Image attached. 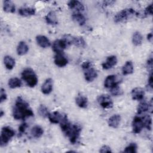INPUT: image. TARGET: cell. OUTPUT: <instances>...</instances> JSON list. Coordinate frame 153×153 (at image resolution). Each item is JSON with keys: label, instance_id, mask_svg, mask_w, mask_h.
<instances>
[{"label": "cell", "instance_id": "obj_42", "mask_svg": "<svg viewBox=\"0 0 153 153\" xmlns=\"http://www.w3.org/2000/svg\"><path fill=\"white\" fill-rule=\"evenodd\" d=\"M115 2V1H106L103 2V4L105 5H110L113 4Z\"/></svg>", "mask_w": 153, "mask_h": 153}, {"label": "cell", "instance_id": "obj_27", "mask_svg": "<svg viewBox=\"0 0 153 153\" xmlns=\"http://www.w3.org/2000/svg\"><path fill=\"white\" fill-rule=\"evenodd\" d=\"M4 65L7 69L11 70L15 66V60L10 56H6L4 58Z\"/></svg>", "mask_w": 153, "mask_h": 153}, {"label": "cell", "instance_id": "obj_8", "mask_svg": "<svg viewBox=\"0 0 153 153\" xmlns=\"http://www.w3.org/2000/svg\"><path fill=\"white\" fill-rule=\"evenodd\" d=\"M67 45L65 43V42L62 39H56L54 41L52 45V49L53 50L57 53H62L63 50L67 47Z\"/></svg>", "mask_w": 153, "mask_h": 153}, {"label": "cell", "instance_id": "obj_1", "mask_svg": "<svg viewBox=\"0 0 153 153\" xmlns=\"http://www.w3.org/2000/svg\"><path fill=\"white\" fill-rule=\"evenodd\" d=\"M13 115L16 120H25L33 116V112L29 108V104L22 97H18L13 110Z\"/></svg>", "mask_w": 153, "mask_h": 153}, {"label": "cell", "instance_id": "obj_21", "mask_svg": "<svg viewBox=\"0 0 153 153\" xmlns=\"http://www.w3.org/2000/svg\"><path fill=\"white\" fill-rule=\"evenodd\" d=\"M45 21L47 24L54 25L58 23L56 13L54 11H50L45 17Z\"/></svg>", "mask_w": 153, "mask_h": 153}, {"label": "cell", "instance_id": "obj_37", "mask_svg": "<svg viewBox=\"0 0 153 153\" xmlns=\"http://www.w3.org/2000/svg\"><path fill=\"white\" fill-rule=\"evenodd\" d=\"M99 152L102 153H110L112 152V151L109 146L107 145H103L100 148Z\"/></svg>", "mask_w": 153, "mask_h": 153}, {"label": "cell", "instance_id": "obj_29", "mask_svg": "<svg viewBox=\"0 0 153 153\" xmlns=\"http://www.w3.org/2000/svg\"><path fill=\"white\" fill-rule=\"evenodd\" d=\"M143 41V37L141 33L139 32H135L132 36V42L133 44L136 45L138 46L140 45Z\"/></svg>", "mask_w": 153, "mask_h": 153}, {"label": "cell", "instance_id": "obj_31", "mask_svg": "<svg viewBox=\"0 0 153 153\" xmlns=\"http://www.w3.org/2000/svg\"><path fill=\"white\" fill-rule=\"evenodd\" d=\"M73 44L78 47L84 48L86 45V42L85 40L83 39V38L80 36H77V37L74 36Z\"/></svg>", "mask_w": 153, "mask_h": 153}, {"label": "cell", "instance_id": "obj_15", "mask_svg": "<svg viewBox=\"0 0 153 153\" xmlns=\"http://www.w3.org/2000/svg\"><path fill=\"white\" fill-rule=\"evenodd\" d=\"M63 115L64 114H62L58 111H54L52 113L49 114L48 118L51 123L57 124L60 123L63 117Z\"/></svg>", "mask_w": 153, "mask_h": 153}, {"label": "cell", "instance_id": "obj_28", "mask_svg": "<svg viewBox=\"0 0 153 153\" xmlns=\"http://www.w3.org/2000/svg\"><path fill=\"white\" fill-rule=\"evenodd\" d=\"M44 133V130L39 126H35L31 129V134L35 138H39Z\"/></svg>", "mask_w": 153, "mask_h": 153}, {"label": "cell", "instance_id": "obj_30", "mask_svg": "<svg viewBox=\"0 0 153 153\" xmlns=\"http://www.w3.org/2000/svg\"><path fill=\"white\" fill-rule=\"evenodd\" d=\"M22 83L18 78H11L8 81V85L11 88H16L21 87Z\"/></svg>", "mask_w": 153, "mask_h": 153}, {"label": "cell", "instance_id": "obj_44", "mask_svg": "<svg viewBox=\"0 0 153 153\" xmlns=\"http://www.w3.org/2000/svg\"><path fill=\"white\" fill-rule=\"evenodd\" d=\"M4 115V111H3L2 110H1V112H0V117L1 118Z\"/></svg>", "mask_w": 153, "mask_h": 153}, {"label": "cell", "instance_id": "obj_32", "mask_svg": "<svg viewBox=\"0 0 153 153\" xmlns=\"http://www.w3.org/2000/svg\"><path fill=\"white\" fill-rule=\"evenodd\" d=\"M142 118L143 123L144 127L150 130L151 129V125H152V120L151 117L148 115H146Z\"/></svg>", "mask_w": 153, "mask_h": 153}, {"label": "cell", "instance_id": "obj_13", "mask_svg": "<svg viewBox=\"0 0 153 153\" xmlns=\"http://www.w3.org/2000/svg\"><path fill=\"white\" fill-rule=\"evenodd\" d=\"M145 95L144 90L140 87H136L131 90V96L133 100H142Z\"/></svg>", "mask_w": 153, "mask_h": 153}, {"label": "cell", "instance_id": "obj_9", "mask_svg": "<svg viewBox=\"0 0 153 153\" xmlns=\"http://www.w3.org/2000/svg\"><path fill=\"white\" fill-rule=\"evenodd\" d=\"M120 81L115 75H108L105 79L104 86L107 88H111V87L118 85Z\"/></svg>", "mask_w": 153, "mask_h": 153}, {"label": "cell", "instance_id": "obj_36", "mask_svg": "<svg viewBox=\"0 0 153 153\" xmlns=\"http://www.w3.org/2000/svg\"><path fill=\"white\" fill-rule=\"evenodd\" d=\"M7 96L5 90L1 88L0 91V102L2 103L4 101H5L7 99Z\"/></svg>", "mask_w": 153, "mask_h": 153}, {"label": "cell", "instance_id": "obj_25", "mask_svg": "<svg viewBox=\"0 0 153 153\" xmlns=\"http://www.w3.org/2000/svg\"><path fill=\"white\" fill-rule=\"evenodd\" d=\"M29 47L24 41H20L17 47V53L19 56H23L27 53Z\"/></svg>", "mask_w": 153, "mask_h": 153}, {"label": "cell", "instance_id": "obj_14", "mask_svg": "<svg viewBox=\"0 0 153 153\" xmlns=\"http://www.w3.org/2000/svg\"><path fill=\"white\" fill-rule=\"evenodd\" d=\"M53 80L51 78L47 79L41 86V91L44 94H50L53 90Z\"/></svg>", "mask_w": 153, "mask_h": 153}, {"label": "cell", "instance_id": "obj_22", "mask_svg": "<svg viewBox=\"0 0 153 153\" xmlns=\"http://www.w3.org/2000/svg\"><path fill=\"white\" fill-rule=\"evenodd\" d=\"M72 18L80 26L84 25L86 22L85 17L84 16L83 14H82L79 12L74 13L72 15Z\"/></svg>", "mask_w": 153, "mask_h": 153}, {"label": "cell", "instance_id": "obj_18", "mask_svg": "<svg viewBox=\"0 0 153 153\" xmlns=\"http://www.w3.org/2000/svg\"><path fill=\"white\" fill-rule=\"evenodd\" d=\"M36 41L37 44L42 48H47L50 46L51 43L50 40L44 35H38L36 37Z\"/></svg>", "mask_w": 153, "mask_h": 153}, {"label": "cell", "instance_id": "obj_26", "mask_svg": "<svg viewBox=\"0 0 153 153\" xmlns=\"http://www.w3.org/2000/svg\"><path fill=\"white\" fill-rule=\"evenodd\" d=\"M150 107L152 108V103H151V104H149V103H148L145 101L141 102L138 105V106L137 108V113L138 114H142L148 111Z\"/></svg>", "mask_w": 153, "mask_h": 153}, {"label": "cell", "instance_id": "obj_11", "mask_svg": "<svg viewBox=\"0 0 153 153\" xmlns=\"http://www.w3.org/2000/svg\"><path fill=\"white\" fill-rule=\"evenodd\" d=\"M54 62L56 65L62 68L68 64V60L62 53H57L54 56Z\"/></svg>", "mask_w": 153, "mask_h": 153}, {"label": "cell", "instance_id": "obj_6", "mask_svg": "<svg viewBox=\"0 0 153 153\" xmlns=\"http://www.w3.org/2000/svg\"><path fill=\"white\" fill-rule=\"evenodd\" d=\"M97 102L100 106L104 109H110L113 106L112 99L108 94L100 95L97 98Z\"/></svg>", "mask_w": 153, "mask_h": 153}, {"label": "cell", "instance_id": "obj_38", "mask_svg": "<svg viewBox=\"0 0 153 153\" xmlns=\"http://www.w3.org/2000/svg\"><path fill=\"white\" fill-rule=\"evenodd\" d=\"M145 14L146 15H152V4H149L145 8Z\"/></svg>", "mask_w": 153, "mask_h": 153}, {"label": "cell", "instance_id": "obj_17", "mask_svg": "<svg viewBox=\"0 0 153 153\" xmlns=\"http://www.w3.org/2000/svg\"><path fill=\"white\" fill-rule=\"evenodd\" d=\"M121 121V116L118 114H114L108 119V125L112 128H117Z\"/></svg>", "mask_w": 153, "mask_h": 153}, {"label": "cell", "instance_id": "obj_4", "mask_svg": "<svg viewBox=\"0 0 153 153\" xmlns=\"http://www.w3.org/2000/svg\"><path fill=\"white\" fill-rule=\"evenodd\" d=\"M15 135L14 130L8 126L2 128L0 136V145L1 146L6 145L10 140Z\"/></svg>", "mask_w": 153, "mask_h": 153}, {"label": "cell", "instance_id": "obj_39", "mask_svg": "<svg viewBox=\"0 0 153 153\" xmlns=\"http://www.w3.org/2000/svg\"><path fill=\"white\" fill-rule=\"evenodd\" d=\"M148 87H149L150 88L151 90H152V71H151L149 76L148 81Z\"/></svg>", "mask_w": 153, "mask_h": 153}, {"label": "cell", "instance_id": "obj_43", "mask_svg": "<svg viewBox=\"0 0 153 153\" xmlns=\"http://www.w3.org/2000/svg\"><path fill=\"white\" fill-rule=\"evenodd\" d=\"M147 39L148 41H152V33H149L147 35Z\"/></svg>", "mask_w": 153, "mask_h": 153}, {"label": "cell", "instance_id": "obj_33", "mask_svg": "<svg viewBox=\"0 0 153 153\" xmlns=\"http://www.w3.org/2000/svg\"><path fill=\"white\" fill-rule=\"evenodd\" d=\"M38 113L39 114L40 116H41L43 118H46V117H48V115L50 114L47 108L43 105H41L39 106V108H38Z\"/></svg>", "mask_w": 153, "mask_h": 153}, {"label": "cell", "instance_id": "obj_7", "mask_svg": "<svg viewBox=\"0 0 153 153\" xmlns=\"http://www.w3.org/2000/svg\"><path fill=\"white\" fill-rule=\"evenodd\" d=\"M144 127L142 118L139 117H135L132 121L133 132L135 134L139 133Z\"/></svg>", "mask_w": 153, "mask_h": 153}, {"label": "cell", "instance_id": "obj_10", "mask_svg": "<svg viewBox=\"0 0 153 153\" xmlns=\"http://www.w3.org/2000/svg\"><path fill=\"white\" fill-rule=\"evenodd\" d=\"M117 63V58L115 56H108L105 62L102 64L103 69L108 70L115 66Z\"/></svg>", "mask_w": 153, "mask_h": 153}, {"label": "cell", "instance_id": "obj_41", "mask_svg": "<svg viewBox=\"0 0 153 153\" xmlns=\"http://www.w3.org/2000/svg\"><path fill=\"white\" fill-rule=\"evenodd\" d=\"M81 67L82 68L84 69V70H85L91 67V63L90 62L88 61H87V62H84L82 65H81Z\"/></svg>", "mask_w": 153, "mask_h": 153}, {"label": "cell", "instance_id": "obj_23", "mask_svg": "<svg viewBox=\"0 0 153 153\" xmlns=\"http://www.w3.org/2000/svg\"><path fill=\"white\" fill-rule=\"evenodd\" d=\"M134 67L131 61H127L122 68V73L124 75L131 74L133 72Z\"/></svg>", "mask_w": 153, "mask_h": 153}, {"label": "cell", "instance_id": "obj_2", "mask_svg": "<svg viewBox=\"0 0 153 153\" xmlns=\"http://www.w3.org/2000/svg\"><path fill=\"white\" fill-rule=\"evenodd\" d=\"M22 79L30 87H35L38 82V78L35 72L30 68H26L22 72Z\"/></svg>", "mask_w": 153, "mask_h": 153}, {"label": "cell", "instance_id": "obj_16", "mask_svg": "<svg viewBox=\"0 0 153 153\" xmlns=\"http://www.w3.org/2000/svg\"><path fill=\"white\" fill-rule=\"evenodd\" d=\"M68 5L70 9L74 10L76 11V12H80L84 11V7L83 4L78 1H70L68 2Z\"/></svg>", "mask_w": 153, "mask_h": 153}, {"label": "cell", "instance_id": "obj_19", "mask_svg": "<svg viewBox=\"0 0 153 153\" xmlns=\"http://www.w3.org/2000/svg\"><path fill=\"white\" fill-rule=\"evenodd\" d=\"M19 14L21 16L28 17L33 16L35 14V9L30 7H23L19 9Z\"/></svg>", "mask_w": 153, "mask_h": 153}, {"label": "cell", "instance_id": "obj_40", "mask_svg": "<svg viewBox=\"0 0 153 153\" xmlns=\"http://www.w3.org/2000/svg\"><path fill=\"white\" fill-rule=\"evenodd\" d=\"M27 127V125L26 123L22 124L19 127V131H20V133H23L25 131Z\"/></svg>", "mask_w": 153, "mask_h": 153}, {"label": "cell", "instance_id": "obj_35", "mask_svg": "<svg viewBox=\"0 0 153 153\" xmlns=\"http://www.w3.org/2000/svg\"><path fill=\"white\" fill-rule=\"evenodd\" d=\"M109 89L111 93L114 96H120L123 94V91L121 88L118 86V85H115Z\"/></svg>", "mask_w": 153, "mask_h": 153}, {"label": "cell", "instance_id": "obj_3", "mask_svg": "<svg viewBox=\"0 0 153 153\" xmlns=\"http://www.w3.org/2000/svg\"><path fill=\"white\" fill-rule=\"evenodd\" d=\"M81 131V127L76 124H70L69 127L64 132L68 137L71 143L74 144L76 142Z\"/></svg>", "mask_w": 153, "mask_h": 153}, {"label": "cell", "instance_id": "obj_5", "mask_svg": "<svg viewBox=\"0 0 153 153\" xmlns=\"http://www.w3.org/2000/svg\"><path fill=\"white\" fill-rule=\"evenodd\" d=\"M135 14V11L131 8H125L118 12L114 17L115 23L123 22L131 18Z\"/></svg>", "mask_w": 153, "mask_h": 153}, {"label": "cell", "instance_id": "obj_20", "mask_svg": "<svg viewBox=\"0 0 153 153\" xmlns=\"http://www.w3.org/2000/svg\"><path fill=\"white\" fill-rule=\"evenodd\" d=\"M76 104L81 108H86L88 105L87 98L81 94H79L75 98Z\"/></svg>", "mask_w": 153, "mask_h": 153}, {"label": "cell", "instance_id": "obj_24", "mask_svg": "<svg viewBox=\"0 0 153 153\" xmlns=\"http://www.w3.org/2000/svg\"><path fill=\"white\" fill-rule=\"evenodd\" d=\"M3 10L6 13H13L15 12L16 7L14 3L9 0H5L3 2Z\"/></svg>", "mask_w": 153, "mask_h": 153}, {"label": "cell", "instance_id": "obj_12", "mask_svg": "<svg viewBox=\"0 0 153 153\" xmlns=\"http://www.w3.org/2000/svg\"><path fill=\"white\" fill-rule=\"evenodd\" d=\"M97 76V72L93 68H89L85 70L84 78L87 82H92Z\"/></svg>", "mask_w": 153, "mask_h": 153}, {"label": "cell", "instance_id": "obj_34", "mask_svg": "<svg viewBox=\"0 0 153 153\" xmlns=\"http://www.w3.org/2000/svg\"><path fill=\"white\" fill-rule=\"evenodd\" d=\"M137 152V145L135 143H131L126 146L124 150V152L135 153Z\"/></svg>", "mask_w": 153, "mask_h": 153}]
</instances>
